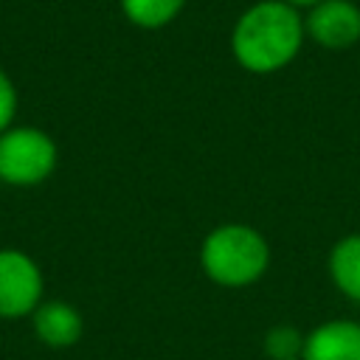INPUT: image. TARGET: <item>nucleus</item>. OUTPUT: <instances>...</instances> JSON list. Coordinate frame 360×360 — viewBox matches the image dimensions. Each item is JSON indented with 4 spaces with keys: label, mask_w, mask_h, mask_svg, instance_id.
Returning a JSON list of instances; mask_svg holds the SVG:
<instances>
[{
    "label": "nucleus",
    "mask_w": 360,
    "mask_h": 360,
    "mask_svg": "<svg viewBox=\"0 0 360 360\" xmlns=\"http://www.w3.org/2000/svg\"><path fill=\"white\" fill-rule=\"evenodd\" d=\"M200 267L217 287H250L270 270V242L248 222H222L202 236Z\"/></svg>",
    "instance_id": "f03ea898"
},
{
    "label": "nucleus",
    "mask_w": 360,
    "mask_h": 360,
    "mask_svg": "<svg viewBox=\"0 0 360 360\" xmlns=\"http://www.w3.org/2000/svg\"><path fill=\"white\" fill-rule=\"evenodd\" d=\"M31 321H34L37 338L51 349H68V346L79 343V338L84 332L82 312L68 301H42L31 312Z\"/></svg>",
    "instance_id": "0eeeda50"
},
{
    "label": "nucleus",
    "mask_w": 360,
    "mask_h": 360,
    "mask_svg": "<svg viewBox=\"0 0 360 360\" xmlns=\"http://www.w3.org/2000/svg\"><path fill=\"white\" fill-rule=\"evenodd\" d=\"M301 360H360V321L329 318L304 332Z\"/></svg>",
    "instance_id": "423d86ee"
},
{
    "label": "nucleus",
    "mask_w": 360,
    "mask_h": 360,
    "mask_svg": "<svg viewBox=\"0 0 360 360\" xmlns=\"http://www.w3.org/2000/svg\"><path fill=\"white\" fill-rule=\"evenodd\" d=\"M284 3H290V6H295V8H309V6H315V3H321V0H284Z\"/></svg>",
    "instance_id": "f8f14e48"
},
{
    "label": "nucleus",
    "mask_w": 360,
    "mask_h": 360,
    "mask_svg": "<svg viewBox=\"0 0 360 360\" xmlns=\"http://www.w3.org/2000/svg\"><path fill=\"white\" fill-rule=\"evenodd\" d=\"M304 31L326 51H346L360 42V6L354 0H321L307 8Z\"/></svg>",
    "instance_id": "39448f33"
},
{
    "label": "nucleus",
    "mask_w": 360,
    "mask_h": 360,
    "mask_svg": "<svg viewBox=\"0 0 360 360\" xmlns=\"http://www.w3.org/2000/svg\"><path fill=\"white\" fill-rule=\"evenodd\" d=\"M59 160L56 141L39 127H8L0 132V180L8 186L45 183Z\"/></svg>",
    "instance_id": "7ed1b4c3"
},
{
    "label": "nucleus",
    "mask_w": 360,
    "mask_h": 360,
    "mask_svg": "<svg viewBox=\"0 0 360 360\" xmlns=\"http://www.w3.org/2000/svg\"><path fill=\"white\" fill-rule=\"evenodd\" d=\"M186 0H121V11L124 17L146 31L163 28L169 25L180 11H183Z\"/></svg>",
    "instance_id": "1a4fd4ad"
},
{
    "label": "nucleus",
    "mask_w": 360,
    "mask_h": 360,
    "mask_svg": "<svg viewBox=\"0 0 360 360\" xmlns=\"http://www.w3.org/2000/svg\"><path fill=\"white\" fill-rule=\"evenodd\" d=\"M326 273L343 298L360 304V233H346L329 248Z\"/></svg>",
    "instance_id": "6e6552de"
},
{
    "label": "nucleus",
    "mask_w": 360,
    "mask_h": 360,
    "mask_svg": "<svg viewBox=\"0 0 360 360\" xmlns=\"http://www.w3.org/2000/svg\"><path fill=\"white\" fill-rule=\"evenodd\" d=\"M307 39L304 14L284 0H259L248 6L231 31V53L248 73L267 76L284 70Z\"/></svg>",
    "instance_id": "f257e3e1"
},
{
    "label": "nucleus",
    "mask_w": 360,
    "mask_h": 360,
    "mask_svg": "<svg viewBox=\"0 0 360 360\" xmlns=\"http://www.w3.org/2000/svg\"><path fill=\"white\" fill-rule=\"evenodd\" d=\"M45 278L39 264L17 250H0V318H25L42 304Z\"/></svg>",
    "instance_id": "20e7f679"
},
{
    "label": "nucleus",
    "mask_w": 360,
    "mask_h": 360,
    "mask_svg": "<svg viewBox=\"0 0 360 360\" xmlns=\"http://www.w3.org/2000/svg\"><path fill=\"white\" fill-rule=\"evenodd\" d=\"M262 352L267 360H301L304 332L292 323H276L262 338Z\"/></svg>",
    "instance_id": "9d476101"
},
{
    "label": "nucleus",
    "mask_w": 360,
    "mask_h": 360,
    "mask_svg": "<svg viewBox=\"0 0 360 360\" xmlns=\"http://www.w3.org/2000/svg\"><path fill=\"white\" fill-rule=\"evenodd\" d=\"M14 115H17V87L11 76L0 68V132L14 127Z\"/></svg>",
    "instance_id": "9b49d317"
}]
</instances>
